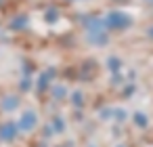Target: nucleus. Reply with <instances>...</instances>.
I'll return each mask as SVG.
<instances>
[{"label":"nucleus","instance_id":"obj_1","mask_svg":"<svg viewBox=\"0 0 153 147\" xmlns=\"http://www.w3.org/2000/svg\"><path fill=\"white\" fill-rule=\"evenodd\" d=\"M105 25H109V28H128L130 25V19L124 13H120V11H113V13L107 15Z\"/></svg>","mask_w":153,"mask_h":147},{"label":"nucleus","instance_id":"obj_2","mask_svg":"<svg viewBox=\"0 0 153 147\" xmlns=\"http://www.w3.org/2000/svg\"><path fill=\"white\" fill-rule=\"evenodd\" d=\"M27 19L25 17H17L15 21H11V28H15V30H19V28H23V23H25Z\"/></svg>","mask_w":153,"mask_h":147},{"label":"nucleus","instance_id":"obj_3","mask_svg":"<svg viewBox=\"0 0 153 147\" xmlns=\"http://www.w3.org/2000/svg\"><path fill=\"white\" fill-rule=\"evenodd\" d=\"M149 36H151V38H153V28H151V30H149Z\"/></svg>","mask_w":153,"mask_h":147},{"label":"nucleus","instance_id":"obj_4","mask_svg":"<svg viewBox=\"0 0 153 147\" xmlns=\"http://www.w3.org/2000/svg\"><path fill=\"white\" fill-rule=\"evenodd\" d=\"M151 2H153V0H151Z\"/></svg>","mask_w":153,"mask_h":147}]
</instances>
